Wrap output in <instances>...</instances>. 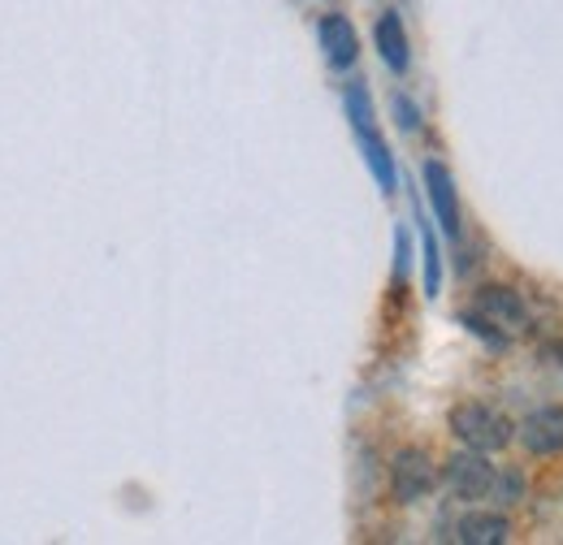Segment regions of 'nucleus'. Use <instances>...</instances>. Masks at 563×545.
I'll return each instance as SVG.
<instances>
[{
  "label": "nucleus",
  "instance_id": "8",
  "mask_svg": "<svg viewBox=\"0 0 563 545\" xmlns=\"http://www.w3.org/2000/svg\"><path fill=\"white\" fill-rule=\"evenodd\" d=\"M317 40H321V53L334 69H352L360 62V35H355L347 13H325L317 22Z\"/></svg>",
  "mask_w": 563,
  "mask_h": 545
},
{
  "label": "nucleus",
  "instance_id": "6",
  "mask_svg": "<svg viewBox=\"0 0 563 545\" xmlns=\"http://www.w3.org/2000/svg\"><path fill=\"white\" fill-rule=\"evenodd\" d=\"M516 442L533 455V459H560L563 455V403H547V408L529 411L516 424Z\"/></svg>",
  "mask_w": 563,
  "mask_h": 545
},
{
  "label": "nucleus",
  "instance_id": "13",
  "mask_svg": "<svg viewBox=\"0 0 563 545\" xmlns=\"http://www.w3.org/2000/svg\"><path fill=\"white\" fill-rule=\"evenodd\" d=\"M395 113H399V126L404 131H421V109L408 96H395Z\"/></svg>",
  "mask_w": 563,
  "mask_h": 545
},
{
  "label": "nucleus",
  "instance_id": "1",
  "mask_svg": "<svg viewBox=\"0 0 563 545\" xmlns=\"http://www.w3.org/2000/svg\"><path fill=\"white\" fill-rule=\"evenodd\" d=\"M446 429H451V437H455L460 446L482 451V455H498V451H507V446H511V437H516V424H511L498 408L477 403V399L455 403L451 415H446Z\"/></svg>",
  "mask_w": 563,
  "mask_h": 545
},
{
  "label": "nucleus",
  "instance_id": "12",
  "mask_svg": "<svg viewBox=\"0 0 563 545\" xmlns=\"http://www.w3.org/2000/svg\"><path fill=\"white\" fill-rule=\"evenodd\" d=\"M460 325H464L468 334H477L486 346H507V334H498L490 321H486V316H477V312H464V316H460Z\"/></svg>",
  "mask_w": 563,
  "mask_h": 545
},
{
  "label": "nucleus",
  "instance_id": "11",
  "mask_svg": "<svg viewBox=\"0 0 563 545\" xmlns=\"http://www.w3.org/2000/svg\"><path fill=\"white\" fill-rule=\"evenodd\" d=\"M525 489H529V480H525V472H520V468H503V472L494 477L490 502L507 511V507H516V502L525 498Z\"/></svg>",
  "mask_w": 563,
  "mask_h": 545
},
{
  "label": "nucleus",
  "instance_id": "3",
  "mask_svg": "<svg viewBox=\"0 0 563 545\" xmlns=\"http://www.w3.org/2000/svg\"><path fill=\"white\" fill-rule=\"evenodd\" d=\"M494 477H498V468L490 464V455L468 451V446L451 451V455L442 459V468H438V485H442L455 502H486L494 489Z\"/></svg>",
  "mask_w": 563,
  "mask_h": 545
},
{
  "label": "nucleus",
  "instance_id": "10",
  "mask_svg": "<svg viewBox=\"0 0 563 545\" xmlns=\"http://www.w3.org/2000/svg\"><path fill=\"white\" fill-rule=\"evenodd\" d=\"M455 542L460 545H503L511 542V520L498 511H468L460 524H455Z\"/></svg>",
  "mask_w": 563,
  "mask_h": 545
},
{
  "label": "nucleus",
  "instance_id": "4",
  "mask_svg": "<svg viewBox=\"0 0 563 545\" xmlns=\"http://www.w3.org/2000/svg\"><path fill=\"white\" fill-rule=\"evenodd\" d=\"M386 477H390V498L399 507H417L438 489V464H433V455L424 446H404V451L390 455V472Z\"/></svg>",
  "mask_w": 563,
  "mask_h": 545
},
{
  "label": "nucleus",
  "instance_id": "9",
  "mask_svg": "<svg viewBox=\"0 0 563 545\" xmlns=\"http://www.w3.org/2000/svg\"><path fill=\"white\" fill-rule=\"evenodd\" d=\"M373 44H377V57L395 74H408L412 66V44H408V26L399 13H382L377 26H373Z\"/></svg>",
  "mask_w": 563,
  "mask_h": 545
},
{
  "label": "nucleus",
  "instance_id": "7",
  "mask_svg": "<svg viewBox=\"0 0 563 545\" xmlns=\"http://www.w3.org/2000/svg\"><path fill=\"white\" fill-rule=\"evenodd\" d=\"M424 196H429V208L442 225L446 238H460V191H455V178L442 160H424Z\"/></svg>",
  "mask_w": 563,
  "mask_h": 545
},
{
  "label": "nucleus",
  "instance_id": "5",
  "mask_svg": "<svg viewBox=\"0 0 563 545\" xmlns=\"http://www.w3.org/2000/svg\"><path fill=\"white\" fill-rule=\"evenodd\" d=\"M473 312L477 316H486L498 334H507V338H520V334H529L533 330V312H529V303H525V294L516 290V286H477V294H473Z\"/></svg>",
  "mask_w": 563,
  "mask_h": 545
},
{
  "label": "nucleus",
  "instance_id": "2",
  "mask_svg": "<svg viewBox=\"0 0 563 545\" xmlns=\"http://www.w3.org/2000/svg\"><path fill=\"white\" fill-rule=\"evenodd\" d=\"M343 104H347V118H352L355 138H360V147H364V160H368V169H373L377 187L390 196V191H395V182H399V174H395V156H390L386 138L377 135V122H373V96H368V87H364V82H347Z\"/></svg>",
  "mask_w": 563,
  "mask_h": 545
}]
</instances>
